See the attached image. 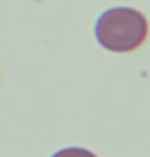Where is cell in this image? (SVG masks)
<instances>
[{"label":"cell","instance_id":"obj_2","mask_svg":"<svg viewBox=\"0 0 150 157\" xmlns=\"http://www.w3.org/2000/svg\"><path fill=\"white\" fill-rule=\"evenodd\" d=\"M51 157H96L93 152H89L87 148H82V147H67V148H61L56 154H52Z\"/></svg>","mask_w":150,"mask_h":157},{"label":"cell","instance_id":"obj_1","mask_svg":"<svg viewBox=\"0 0 150 157\" xmlns=\"http://www.w3.org/2000/svg\"><path fill=\"white\" fill-rule=\"evenodd\" d=\"M94 35L98 44L112 52L138 49L148 35L147 17L133 7H113L98 17Z\"/></svg>","mask_w":150,"mask_h":157}]
</instances>
